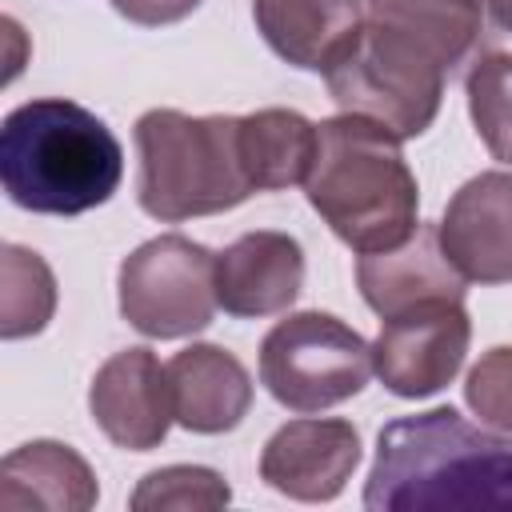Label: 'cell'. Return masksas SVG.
Instances as JSON below:
<instances>
[{"label": "cell", "mask_w": 512, "mask_h": 512, "mask_svg": "<svg viewBox=\"0 0 512 512\" xmlns=\"http://www.w3.org/2000/svg\"><path fill=\"white\" fill-rule=\"evenodd\" d=\"M232 488L216 468L204 464H168L148 472L132 492V512H208L224 508Z\"/></svg>", "instance_id": "obj_21"}, {"label": "cell", "mask_w": 512, "mask_h": 512, "mask_svg": "<svg viewBox=\"0 0 512 512\" xmlns=\"http://www.w3.org/2000/svg\"><path fill=\"white\" fill-rule=\"evenodd\" d=\"M304 196L360 256L404 244L420 224V188L400 152V136L356 112L316 124V160Z\"/></svg>", "instance_id": "obj_3"}, {"label": "cell", "mask_w": 512, "mask_h": 512, "mask_svg": "<svg viewBox=\"0 0 512 512\" xmlns=\"http://www.w3.org/2000/svg\"><path fill=\"white\" fill-rule=\"evenodd\" d=\"M356 284L364 304L388 320L424 300H464V276L440 248L436 224H416V232L384 252H364L356 260Z\"/></svg>", "instance_id": "obj_13"}, {"label": "cell", "mask_w": 512, "mask_h": 512, "mask_svg": "<svg viewBox=\"0 0 512 512\" xmlns=\"http://www.w3.org/2000/svg\"><path fill=\"white\" fill-rule=\"evenodd\" d=\"M240 148L256 192L304 184L316 160V124L292 108H260L240 116Z\"/></svg>", "instance_id": "obj_17"}, {"label": "cell", "mask_w": 512, "mask_h": 512, "mask_svg": "<svg viewBox=\"0 0 512 512\" xmlns=\"http://www.w3.org/2000/svg\"><path fill=\"white\" fill-rule=\"evenodd\" d=\"M176 424L200 436L232 432L252 408L248 368L220 344H188L168 360Z\"/></svg>", "instance_id": "obj_15"}, {"label": "cell", "mask_w": 512, "mask_h": 512, "mask_svg": "<svg viewBox=\"0 0 512 512\" xmlns=\"http://www.w3.org/2000/svg\"><path fill=\"white\" fill-rule=\"evenodd\" d=\"M464 400L480 416V424L512 436V348L508 344L488 348L472 364L464 380Z\"/></svg>", "instance_id": "obj_22"}, {"label": "cell", "mask_w": 512, "mask_h": 512, "mask_svg": "<svg viewBox=\"0 0 512 512\" xmlns=\"http://www.w3.org/2000/svg\"><path fill=\"white\" fill-rule=\"evenodd\" d=\"M484 8L500 32H512V0H484Z\"/></svg>", "instance_id": "obj_24"}, {"label": "cell", "mask_w": 512, "mask_h": 512, "mask_svg": "<svg viewBox=\"0 0 512 512\" xmlns=\"http://www.w3.org/2000/svg\"><path fill=\"white\" fill-rule=\"evenodd\" d=\"M100 500L96 472L88 460L60 440H28L0 464V508L24 512H88Z\"/></svg>", "instance_id": "obj_16"}, {"label": "cell", "mask_w": 512, "mask_h": 512, "mask_svg": "<svg viewBox=\"0 0 512 512\" xmlns=\"http://www.w3.org/2000/svg\"><path fill=\"white\" fill-rule=\"evenodd\" d=\"M472 340L464 300H424L384 320L372 344V372L400 400H420L456 380Z\"/></svg>", "instance_id": "obj_8"}, {"label": "cell", "mask_w": 512, "mask_h": 512, "mask_svg": "<svg viewBox=\"0 0 512 512\" xmlns=\"http://www.w3.org/2000/svg\"><path fill=\"white\" fill-rule=\"evenodd\" d=\"M372 512H512V440L428 408L380 428L364 480Z\"/></svg>", "instance_id": "obj_1"}, {"label": "cell", "mask_w": 512, "mask_h": 512, "mask_svg": "<svg viewBox=\"0 0 512 512\" xmlns=\"http://www.w3.org/2000/svg\"><path fill=\"white\" fill-rule=\"evenodd\" d=\"M124 148L112 128L72 100H28L0 124V184L16 208L80 216L112 200Z\"/></svg>", "instance_id": "obj_2"}, {"label": "cell", "mask_w": 512, "mask_h": 512, "mask_svg": "<svg viewBox=\"0 0 512 512\" xmlns=\"http://www.w3.org/2000/svg\"><path fill=\"white\" fill-rule=\"evenodd\" d=\"M468 112L492 160L512 164V52H484L468 72Z\"/></svg>", "instance_id": "obj_20"}, {"label": "cell", "mask_w": 512, "mask_h": 512, "mask_svg": "<svg viewBox=\"0 0 512 512\" xmlns=\"http://www.w3.org/2000/svg\"><path fill=\"white\" fill-rule=\"evenodd\" d=\"M444 76L448 64L428 44L364 16L352 52L324 80L344 112L368 116L392 136L412 140L432 128L444 100Z\"/></svg>", "instance_id": "obj_5"}, {"label": "cell", "mask_w": 512, "mask_h": 512, "mask_svg": "<svg viewBox=\"0 0 512 512\" xmlns=\"http://www.w3.org/2000/svg\"><path fill=\"white\" fill-rule=\"evenodd\" d=\"M360 464V432L348 420H288L260 452V480L288 500L324 504L344 492Z\"/></svg>", "instance_id": "obj_10"}, {"label": "cell", "mask_w": 512, "mask_h": 512, "mask_svg": "<svg viewBox=\"0 0 512 512\" xmlns=\"http://www.w3.org/2000/svg\"><path fill=\"white\" fill-rule=\"evenodd\" d=\"M372 344L332 312H292L260 344V384L288 412H324L364 392Z\"/></svg>", "instance_id": "obj_6"}, {"label": "cell", "mask_w": 512, "mask_h": 512, "mask_svg": "<svg viewBox=\"0 0 512 512\" xmlns=\"http://www.w3.org/2000/svg\"><path fill=\"white\" fill-rule=\"evenodd\" d=\"M364 16L416 36L448 72L472 56L484 32V0H368Z\"/></svg>", "instance_id": "obj_18"}, {"label": "cell", "mask_w": 512, "mask_h": 512, "mask_svg": "<svg viewBox=\"0 0 512 512\" xmlns=\"http://www.w3.org/2000/svg\"><path fill=\"white\" fill-rule=\"evenodd\" d=\"M264 44L292 68L332 72L364 28L360 0H252Z\"/></svg>", "instance_id": "obj_14"}, {"label": "cell", "mask_w": 512, "mask_h": 512, "mask_svg": "<svg viewBox=\"0 0 512 512\" xmlns=\"http://www.w3.org/2000/svg\"><path fill=\"white\" fill-rule=\"evenodd\" d=\"M56 312V276L40 252L4 244L0 248V336L20 340L48 328Z\"/></svg>", "instance_id": "obj_19"}, {"label": "cell", "mask_w": 512, "mask_h": 512, "mask_svg": "<svg viewBox=\"0 0 512 512\" xmlns=\"http://www.w3.org/2000/svg\"><path fill=\"white\" fill-rule=\"evenodd\" d=\"M120 316L148 340L196 336L216 316V252L164 232L120 264Z\"/></svg>", "instance_id": "obj_7"}, {"label": "cell", "mask_w": 512, "mask_h": 512, "mask_svg": "<svg viewBox=\"0 0 512 512\" xmlns=\"http://www.w3.org/2000/svg\"><path fill=\"white\" fill-rule=\"evenodd\" d=\"M112 8L140 28H160V24H176V20L192 16L200 8V0H112Z\"/></svg>", "instance_id": "obj_23"}, {"label": "cell", "mask_w": 512, "mask_h": 512, "mask_svg": "<svg viewBox=\"0 0 512 512\" xmlns=\"http://www.w3.org/2000/svg\"><path fill=\"white\" fill-rule=\"evenodd\" d=\"M440 228V248L472 284H512V172H480L464 180Z\"/></svg>", "instance_id": "obj_11"}, {"label": "cell", "mask_w": 512, "mask_h": 512, "mask_svg": "<svg viewBox=\"0 0 512 512\" xmlns=\"http://www.w3.org/2000/svg\"><path fill=\"white\" fill-rule=\"evenodd\" d=\"M136 200L160 224L244 204L256 184L240 148V116H188L152 108L136 120Z\"/></svg>", "instance_id": "obj_4"}, {"label": "cell", "mask_w": 512, "mask_h": 512, "mask_svg": "<svg viewBox=\"0 0 512 512\" xmlns=\"http://www.w3.org/2000/svg\"><path fill=\"white\" fill-rule=\"evenodd\" d=\"M300 284L304 248L288 232H244L216 256V300L228 316H276L292 308Z\"/></svg>", "instance_id": "obj_12"}, {"label": "cell", "mask_w": 512, "mask_h": 512, "mask_svg": "<svg viewBox=\"0 0 512 512\" xmlns=\"http://www.w3.org/2000/svg\"><path fill=\"white\" fill-rule=\"evenodd\" d=\"M88 408L116 448L152 452L176 420L168 368H160L156 352L148 348H124L96 368Z\"/></svg>", "instance_id": "obj_9"}]
</instances>
